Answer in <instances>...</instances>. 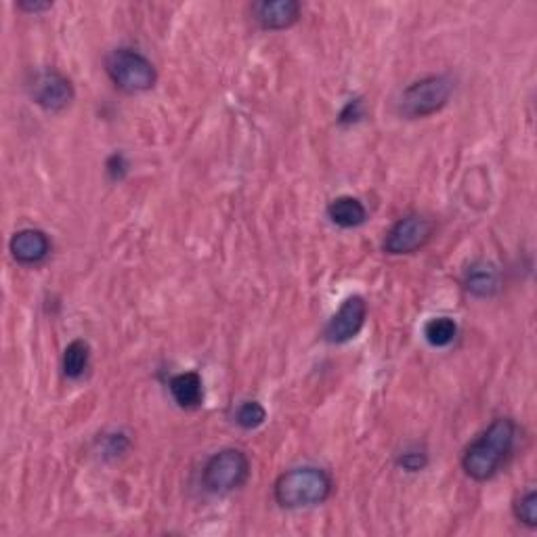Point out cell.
<instances>
[{
  "mask_svg": "<svg viewBox=\"0 0 537 537\" xmlns=\"http://www.w3.org/2000/svg\"><path fill=\"white\" fill-rule=\"evenodd\" d=\"M267 420V410L259 401H244L235 410V422L242 426L244 431H254V428L263 426Z\"/></svg>",
  "mask_w": 537,
  "mask_h": 537,
  "instance_id": "obj_16",
  "label": "cell"
},
{
  "mask_svg": "<svg viewBox=\"0 0 537 537\" xmlns=\"http://www.w3.org/2000/svg\"><path fill=\"white\" fill-rule=\"evenodd\" d=\"M365 319H368V303L363 296H349L328 321L324 338L330 345H345L363 330Z\"/></svg>",
  "mask_w": 537,
  "mask_h": 537,
  "instance_id": "obj_8",
  "label": "cell"
},
{
  "mask_svg": "<svg viewBox=\"0 0 537 537\" xmlns=\"http://www.w3.org/2000/svg\"><path fill=\"white\" fill-rule=\"evenodd\" d=\"M454 89H456L454 80L445 74L420 78L401 93L397 103L399 114L407 120L433 116L449 103L451 95H454Z\"/></svg>",
  "mask_w": 537,
  "mask_h": 537,
  "instance_id": "obj_4",
  "label": "cell"
},
{
  "mask_svg": "<svg viewBox=\"0 0 537 537\" xmlns=\"http://www.w3.org/2000/svg\"><path fill=\"white\" fill-rule=\"evenodd\" d=\"M462 284L470 296L491 298L502 290V271L489 261H477L464 271Z\"/></svg>",
  "mask_w": 537,
  "mask_h": 537,
  "instance_id": "obj_11",
  "label": "cell"
},
{
  "mask_svg": "<svg viewBox=\"0 0 537 537\" xmlns=\"http://www.w3.org/2000/svg\"><path fill=\"white\" fill-rule=\"evenodd\" d=\"M170 395L183 410H196L204 401V384L198 372H183L170 378Z\"/></svg>",
  "mask_w": 537,
  "mask_h": 537,
  "instance_id": "obj_12",
  "label": "cell"
},
{
  "mask_svg": "<svg viewBox=\"0 0 537 537\" xmlns=\"http://www.w3.org/2000/svg\"><path fill=\"white\" fill-rule=\"evenodd\" d=\"M458 336V324L454 319L449 317H433L426 321L424 326V338L431 347L435 349H443V347H449L451 342L456 340Z\"/></svg>",
  "mask_w": 537,
  "mask_h": 537,
  "instance_id": "obj_15",
  "label": "cell"
},
{
  "mask_svg": "<svg viewBox=\"0 0 537 537\" xmlns=\"http://www.w3.org/2000/svg\"><path fill=\"white\" fill-rule=\"evenodd\" d=\"M512 512H514V519H517L519 523L527 525L529 529H535L537 527V493H535V489L525 491L523 496L514 500Z\"/></svg>",
  "mask_w": 537,
  "mask_h": 537,
  "instance_id": "obj_17",
  "label": "cell"
},
{
  "mask_svg": "<svg viewBox=\"0 0 537 537\" xmlns=\"http://www.w3.org/2000/svg\"><path fill=\"white\" fill-rule=\"evenodd\" d=\"M433 231L435 223L431 219L422 217V214H407V217L399 219L389 231H386L382 248L391 256L414 254L433 238Z\"/></svg>",
  "mask_w": 537,
  "mask_h": 537,
  "instance_id": "obj_6",
  "label": "cell"
},
{
  "mask_svg": "<svg viewBox=\"0 0 537 537\" xmlns=\"http://www.w3.org/2000/svg\"><path fill=\"white\" fill-rule=\"evenodd\" d=\"M9 250L19 265L34 267L47 261V256L51 254V240L49 235L40 229H19L17 233H13Z\"/></svg>",
  "mask_w": 537,
  "mask_h": 537,
  "instance_id": "obj_9",
  "label": "cell"
},
{
  "mask_svg": "<svg viewBox=\"0 0 537 537\" xmlns=\"http://www.w3.org/2000/svg\"><path fill=\"white\" fill-rule=\"evenodd\" d=\"M332 491L334 479L328 470L317 466H298L277 477L273 485V498L279 508L303 510L328 502Z\"/></svg>",
  "mask_w": 537,
  "mask_h": 537,
  "instance_id": "obj_2",
  "label": "cell"
},
{
  "mask_svg": "<svg viewBox=\"0 0 537 537\" xmlns=\"http://www.w3.org/2000/svg\"><path fill=\"white\" fill-rule=\"evenodd\" d=\"M426 454H422V451H407V454H403L399 458V464L405 468V470H410V472H418L426 466Z\"/></svg>",
  "mask_w": 537,
  "mask_h": 537,
  "instance_id": "obj_18",
  "label": "cell"
},
{
  "mask_svg": "<svg viewBox=\"0 0 537 537\" xmlns=\"http://www.w3.org/2000/svg\"><path fill=\"white\" fill-rule=\"evenodd\" d=\"M105 72L116 84V89L135 95L147 93L156 87L158 70L141 51L120 47L105 59Z\"/></svg>",
  "mask_w": 537,
  "mask_h": 537,
  "instance_id": "obj_3",
  "label": "cell"
},
{
  "mask_svg": "<svg viewBox=\"0 0 537 537\" xmlns=\"http://www.w3.org/2000/svg\"><path fill=\"white\" fill-rule=\"evenodd\" d=\"M514 443H517V422L512 418H496L464 449V472L479 483L493 479L510 458Z\"/></svg>",
  "mask_w": 537,
  "mask_h": 537,
  "instance_id": "obj_1",
  "label": "cell"
},
{
  "mask_svg": "<svg viewBox=\"0 0 537 537\" xmlns=\"http://www.w3.org/2000/svg\"><path fill=\"white\" fill-rule=\"evenodd\" d=\"M89 363H91L89 342H84L80 338L72 340L61 357L63 376L70 378V380H80L84 376V372L89 370Z\"/></svg>",
  "mask_w": 537,
  "mask_h": 537,
  "instance_id": "obj_14",
  "label": "cell"
},
{
  "mask_svg": "<svg viewBox=\"0 0 537 537\" xmlns=\"http://www.w3.org/2000/svg\"><path fill=\"white\" fill-rule=\"evenodd\" d=\"M300 11H303V7L296 0H263V3H256L252 7L256 24L269 32L292 28L300 19Z\"/></svg>",
  "mask_w": 537,
  "mask_h": 537,
  "instance_id": "obj_10",
  "label": "cell"
},
{
  "mask_svg": "<svg viewBox=\"0 0 537 537\" xmlns=\"http://www.w3.org/2000/svg\"><path fill=\"white\" fill-rule=\"evenodd\" d=\"M328 219L342 229H357L368 221V210L353 196H340L328 204Z\"/></svg>",
  "mask_w": 537,
  "mask_h": 537,
  "instance_id": "obj_13",
  "label": "cell"
},
{
  "mask_svg": "<svg viewBox=\"0 0 537 537\" xmlns=\"http://www.w3.org/2000/svg\"><path fill=\"white\" fill-rule=\"evenodd\" d=\"M17 7H19L21 11H26V13H34V15H38V13H45V11L53 9V3H32V0H26V3H19Z\"/></svg>",
  "mask_w": 537,
  "mask_h": 537,
  "instance_id": "obj_19",
  "label": "cell"
},
{
  "mask_svg": "<svg viewBox=\"0 0 537 537\" xmlns=\"http://www.w3.org/2000/svg\"><path fill=\"white\" fill-rule=\"evenodd\" d=\"M250 479V458L238 447H225L214 454L202 472L204 487L210 493H231L242 489Z\"/></svg>",
  "mask_w": 537,
  "mask_h": 537,
  "instance_id": "obj_5",
  "label": "cell"
},
{
  "mask_svg": "<svg viewBox=\"0 0 537 537\" xmlns=\"http://www.w3.org/2000/svg\"><path fill=\"white\" fill-rule=\"evenodd\" d=\"M30 95L36 105L47 112H61L74 101L76 91L72 80L53 68L40 70L30 82Z\"/></svg>",
  "mask_w": 537,
  "mask_h": 537,
  "instance_id": "obj_7",
  "label": "cell"
}]
</instances>
